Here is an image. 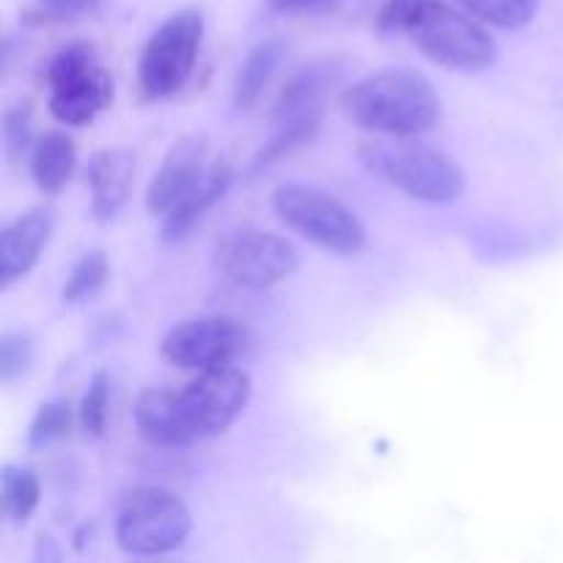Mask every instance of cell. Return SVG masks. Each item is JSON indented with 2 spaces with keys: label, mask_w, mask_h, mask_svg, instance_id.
<instances>
[{
  "label": "cell",
  "mask_w": 563,
  "mask_h": 563,
  "mask_svg": "<svg viewBox=\"0 0 563 563\" xmlns=\"http://www.w3.org/2000/svg\"><path fill=\"white\" fill-rule=\"evenodd\" d=\"M346 115L374 135H423L443 115L432 82L410 69H385L363 77L341 97Z\"/></svg>",
  "instance_id": "1"
},
{
  "label": "cell",
  "mask_w": 563,
  "mask_h": 563,
  "mask_svg": "<svg viewBox=\"0 0 563 563\" xmlns=\"http://www.w3.org/2000/svg\"><path fill=\"white\" fill-rule=\"evenodd\" d=\"M418 135H374L357 143V159L372 176L423 203H451L465 192V170Z\"/></svg>",
  "instance_id": "2"
},
{
  "label": "cell",
  "mask_w": 563,
  "mask_h": 563,
  "mask_svg": "<svg viewBox=\"0 0 563 563\" xmlns=\"http://www.w3.org/2000/svg\"><path fill=\"white\" fill-rule=\"evenodd\" d=\"M405 33L429 60L445 69L484 71L498 58V47L478 16L443 0H423L407 20Z\"/></svg>",
  "instance_id": "3"
},
{
  "label": "cell",
  "mask_w": 563,
  "mask_h": 563,
  "mask_svg": "<svg viewBox=\"0 0 563 563\" xmlns=\"http://www.w3.org/2000/svg\"><path fill=\"white\" fill-rule=\"evenodd\" d=\"M273 212L302 240L341 256H355L366 247V225L330 192L308 185H284L273 192Z\"/></svg>",
  "instance_id": "4"
},
{
  "label": "cell",
  "mask_w": 563,
  "mask_h": 563,
  "mask_svg": "<svg viewBox=\"0 0 563 563\" xmlns=\"http://www.w3.org/2000/svg\"><path fill=\"white\" fill-rule=\"evenodd\" d=\"M192 531L185 500L165 487H135L115 515V542L132 555H165L181 548Z\"/></svg>",
  "instance_id": "5"
},
{
  "label": "cell",
  "mask_w": 563,
  "mask_h": 563,
  "mask_svg": "<svg viewBox=\"0 0 563 563\" xmlns=\"http://www.w3.org/2000/svg\"><path fill=\"white\" fill-rule=\"evenodd\" d=\"M49 113L60 124H91L113 102V77L97 60V49L75 42L60 49L47 66Z\"/></svg>",
  "instance_id": "6"
},
{
  "label": "cell",
  "mask_w": 563,
  "mask_h": 563,
  "mask_svg": "<svg viewBox=\"0 0 563 563\" xmlns=\"http://www.w3.org/2000/svg\"><path fill=\"white\" fill-rule=\"evenodd\" d=\"M203 42V14L181 9L148 36L137 60V82L148 99H165L179 91L196 69Z\"/></svg>",
  "instance_id": "7"
},
{
  "label": "cell",
  "mask_w": 563,
  "mask_h": 563,
  "mask_svg": "<svg viewBox=\"0 0 563 563\" xmlns=\"http://www.w3.org/2000/svg\"><path fill=\"white\" fill-rule=\"evenodd\" d=\"M214 262L231 284L242 289H269L297 273L300 251L275 231L242 229L220 242Z\"/></svg>",
  "instance_id": "8"
},
{
  "label": "cell",
  "mask_w": 563,
  "mask_h": 563,
  "mask_svg": "<svg viewBox=\"0 0 563 563\" xmlns=\"http://www.w3.org/2000/svg\"><path fill=\"white\" fill-rule=\"evenodd\" d=\"M251 396L253 379L242 368L231 366V363L203 368L179 394L181 416H185L196 443L229 432L236 418L245 412Z\"/></svg>",
  "instance_id": "9"
},
{
  "label": "cell",
  "mask_w": 563,
  "mask_h": 563,
  "mask_svg": "<svg viewBox=\"0 0 563 563\" xmlns=\"http://www.w3.org/2000/svg\"><path fill=\"white\" fill-rule=\"evenodd\" d=\"M251 346V333L242 322L231 317H198L176 324L159 344L168 363L179 368H203L234 363Z\"/></svg>",
  "instance_id": "10"
},
{
  "label": "cell",
  "mask_w": 563,
  "mask_h": 563,
  "mask_svg": "<svg viewBox=\"0 0 563 563\" xmlns=\"http://www.w3.org/2000/svg\"><path fill=\"white\" fill-rule=\"evenodd\" d=\"M212 168L209 159V141L207 135H187L170 146L165 159L159 163V170L148 181L146 190V209L154 218H165L181 198L190 196L207 170Z\"/></svg>",
  "instance_id": "11"
},
{
  "label": "cell",
  "mask_w": 563,
  "mask_h": 563,
  "mask_svg": "<svg viewBox=\"0 0 563 563\" xmlns=\"http://www.w3.org/2000/svg\"><path fill=\"white\" fill-rule=\"evenodd\" d=\"M53 234V214L47 209H33L20 214L0 231V286L9 289L14 280L25 278L42 258Z\"/></svg>",
  "instance_id": "12"
},
{
  "label": "cell",
  "mask_w": 563,
  "mask_h": 563,
  "mask_svg": "<svg viewBox=\"0 0 563 563\" xmlns=\"http://www.w3.org/2000/svg\"><path fill=\"white\" fill-rule=\"evenodd\" d=\"M88 190H91V212L99 223L115 218L126 203L135 181V154L130 148H102L88 159Z\"/></svg>",
  "instance_id": "13"
},
{
  "label": "cell",
  "mask_w": 563,
  "mask_h": 563,
  "mask_svg": "<svg viewBox=\"0 0 563 563\" xmlns=\"http://www.w3.org/2000/svg\"><path fill=\"white\" fill-rule=\"evenodd\" d=\"M135 423L146 440L157 445H192L196 438L181 416L179 394L168 388H146L135 401Z\"/></svg>",
  "instance_id": "14"
},
{
  "label": "cell",
  "mask_w": 563,
  "mask_h": 563,
  "mask_svg": "<svg viewBox=\"0 0 563 563\" xmlns=\"http://www.w3.org/2000/svg\"><path fill=\"white\" fill-rule=\"evenodd\" d=\"M344 64L339 58H322L313 60V64L302 66L300 71L289 77L284 88H280L278 99L273 104V121L291 119V115H300L306 110L322 108V97L333 88V82L339 80Z\"/></svg>",
  "instance_id": "15"
},
{
  "label": "cell",
  "mask_w": 563,
  "mask_h": 563,
  "mask_svg": "<svg viewBox=\"0 0 563 563\" xmlns=\"http://www.w3.org/2000/svg\"><path fill=\"white\" fill-rule=\"evenodd\" d=\"M231 181H234V168L223 159H214L212 168L207 170V176L201 179V185L190 192L187 198H181L174 209L163 218V240L165 242H179L185 240L187 231L220 201V198L229 192Z\"/></svg>",
  "instance_id": "16"
},
{
  "label": "cell",
  "mask_w": 563,
  "mask_h": 563,
  "mask_svg": "<svg viewBox=\"0 0 563 563\" xmlns=\"http://www.w3.org/2000/svg\"><path fill=\"white\" fill-rule=\"evenodd\" d=\"M77 165V148L66 132H44L31 148V176L47 196L64 190Z\"/></svg>",
  "instance_id": "17"
},
{
  "label": "cell",
  "mask_w": 563,
  "mask_h": 563,
  "mask_svg": "<svg viewBox=\"0 0 563 563\" xmlns=\"http://www.w3.org/2000/svg\"><path fill=\"white\" fill-rule=\"evenodd\" d=\"M286 53H289V44L284 38H264L256 47L247 53L245 64L240 66L234 80V108L247 110L258 102V97L264 93V88L269 86V80L275 77V71L284 64Z\"/></svg>",
  "instance_id": "18"
},
{
  "label": "cell",
  "mask_w": 563,
  "mask_h": 563,
  "mask_svg": "<svg viewBox=\"0 0 563 563\" xmlns=\"http://www.w3.org/2000/svg\"><path fill=\"white\" fill-rule=\"evenodd\" d=\"M319 124H322V108L306 110V113L291 115V119L280 121L278 130H275V135L269 137V141L258 148L256 157H253L251 176L262 174V170H267L269 165L278 163L280 157H286V154L295 152L297 146H302V143L311 141V137L319 132Z\"/></svg>",
  "instance_id": "19"
},
{
  "label": "cell",
  "mask_w": 563,
  "mask_h": 563,
  "mask_svg": "<svg viewBox=\"0 0 563 563\" xmlns=\"http://www.w3.org/2000/svg\"><path fill=\"white\" fill-rule=\"evenodd\" d=\"M42 484L31 467L5 465L0 473V511L11 522H25L36 511Z\"/></svg>",
  "instance_id": "20"
},
{
  "label": "cell",
  "mask_w": 563,
  "mask_h": 563,
  "mask_svg": "<svg viewBox=\"0 0 563 563\" xmlns=\"http://www.w3.org/2000/svg\"><path fill=\"white\" fill-rule=\"evenodd\" d=\"M454 3L487 25L506 27V31L526 27L539 11V0H454Z\"/></svg>",
  "instance_id": "21"
},
{
  "label": "cell",
  "mask_w": 563,
  "mask_h": 563,
  "mask_svg": "<svg viewBox=\"0 0 563 563\" xmlns=\"http://www.w3.org/2000/svg\"><path fill=\"white\" fill-rule=\"evenodd\" d=\"M110 275V264L104 251H86L71 267L69 278L64 284V300L66 302H80L86 297L97 295L104 286Z\"/></svg>",
  "instance_id": "22"
},
{
  "label": "cell",
  "mask_w": 563,
  "mask_h": 563,
  "mask_svg": "<svg viewBox=\"0 0 563 563\" xmlns=\"http://www.w3.org/2000/svg\"><path fill=\"white\" fill-rule=\"evenodd\" d=\"M75 421V410H71L69 399H49L33 416L31 429H27V445L31 449H44V445L55 443V440L66 438Z\"/></svg>",
  "instance_id": "23"
},
{
  "label": "cell",
  "mask_w": 563,
  "mask_h": 563,
  "mask_svg": "<svg viewBox=\"0 0 563 563\" xmlns=\"http://www.w3.org/2000/svg\"><path fill=\"white\" fill-rule=\"evenodd\" d=\"M36 344L22 330H3L0 333V383H14L22 374L31 372Z\"/></svg>",
  "instance_id": "24"
},
{
  "label": "cell",
  "mask_w": 563,
  "mask_h": 563,
  "mask_svg": "<svg viewBox=\"0 0 563 563\" xmlns=\"http://www.w3.org/2000/svg\"><path fill=\"white\" fill-rule=\"evenodd\" d=\"M108 407H110V377L104 372H97L88 383L82 405L77 410L80 427L88 438H102L108 429Z\"/></svg>",
  "instance_id": "25"
},
{
  "label": "cell",
  "mask_w": 563,
  "mask_h": 563,
  "mask_svg": "<svg viewBox=\"0 0 563 563\" xmlns=\"http://www.w3.org/2000/svg\"><path fill=\"white\" fill-rule=\"evenodd\" d=\"M33 146V132H31V104L20 102L5 108L3 113V152L9 163H16L27 154Z\"/></svg>",
  "instance_id": "26"
},
{
  "label": "cell",
  "mask_w": 563,
  "mask_h": 563,
  "mask_svg": "<svg viewBox=\"0 0 563 563\" xmlns=\"http://www.w3.org/2000/svg\"><path fill=\"white\" fill-rule=\"evenodd\" d=\"M423 0H385L383 11L377 16V31L379 33H396L405 31L407 20L416 14V9Z\"/></svg>",
  "instance_id": "27"
},
{
  "label": "cell",
  "mask_w": 563,
  "mask_h": 563,
  "mask_svg": "<svg viewBox=\"0 0 563 563\" xmlns=\"http://www.w3.org/2000/svg\"><path fill=\"white\" fill-rule=\"evenodd\" d=\"M99 0H38V14L42 22L47 20H75V16L91 14Z\"/></svg>",
  "instance_id": "28"
},
{
  "label": "cell",
  "mask_w": 563,
  "mask_h": 563,
  "mask_svg": "<svg viewBox=\"0 0 563 563\" xmlns=\"http://www.w3.org/2000/svg\"><path fill=\"white\" fill-rule=\"evenodd\" d=\"M333 3V0H269L275 11H284V14H295V11H311L322 9V5Z\"/></svg>",
  "instance_id": "29"
}]
</instances>
